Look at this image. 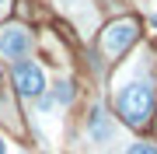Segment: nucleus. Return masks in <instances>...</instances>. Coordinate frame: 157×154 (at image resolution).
<instances>
[{"instance_id":"obj_8","label":"nucleus","mask_w":157,"mask_h":154,"mask_svg":"<svg viewBox=\"0 0 157 154\" xmlns=\"http://www.w3.org/2000/svg\"><path fill=\"white\" fill-rule=\"evenodd\" d=\"M0 154H7V147H4V140H0Z\"/></svg>"},{"instance_id":"obj_1","label":"nucleus","mask_w":157,"mask_h":154,"mask_svg":"<svg viewBox=\"0 0 157 154\" xmlns=\"http://www.w3.org/2000/svg\"><path fill=\"white\" fill-rule=\"evenodd\" d=\"M154 105H157V98H154L150 81H140V77L126 81V84L119 88V95H115V112H119V119H122L126 126H143V123H150Z\"/></svg>"},{"instance_id":"obj_7","label":"nucleus","mask_w":157,"mask_h":154,"mask_svg":"<svg viewBox=\"0 0 157 154\" xmlns=\"http://www.w3.org/2000/svg\"><path fill=\"white\" fill-rule=\"evenodd\" d=\"M129 154H157V147H154V144H133V147H129Z\"/></svg>"},{"instance_id":"obj_3","label":"nucleus","mask_w":157,"mask_h":154,"mask_svg":"<svg viewBox=\"0 0 157 154\" xmlns=\"http://www.w3.org/2000/svg\"><path fill=\"white\" fill-rule=\"evenodd\" d=\"M14 88L21 98H42L45 95V70L32 60H17L14 63Z\"/></svg>"},{"instance_id":"obj_9","label":"nucleus","mask_w":157,"mask_h":154,"mask_svg":"<svg viewBox=\"0 0 157 154\" xmlns=\"http://www.w3.org/2000/svg\"><path fill=\"white\" fill-rule=\"evenodd\" d=\"M0 7H7V0H0Z\"/></svg>"},{"instance_id":"obj_2","label":"nucleus","mask_w":157,"mask_h":154,"mask_svg":"<svg viewBox=\"0 0 157 154\" xmlns=\"http://www.w3.org/2000/svg\"><path fill=\"white\" fill-rule=\"evenodd\" d=\"M136 35H140V25L133 21V18H122V21H112L105 32H101V49L108 53V56H122V53L136 42Z\"/></svg>"},{"instance_id":"obj_5","label":"nucleus","mask_w":157,"mask_h":154,"mask_svg":"<svg viewBox=\"0 0 157 154\" xmlns=\"http://www.w3.org/2000/svg\"><path fill=\"white\" fill-rule=\"evenodd\" d=\"M112 123H108V116H105V109H94V112L87 116V140H94V144H105V140H112Z\"/></svg>"},{"instance_id":"obj_4","label":"nucleus","mask_w":157,"mask_h":154,"mask_svg":"<svg viewBox=\"0 0 157 154\" xmlns=\"http://www.w3.org/2000/svg\"><path fill=\"white\" fill-rule=\"evenodd\" d=\"M32 49V35L28 28H21V25H4L0 28V56L4 60H25Z\"/></svg>"},{"instance_id":"obj_6","label":"nucleus","mask_w":157,"mask_h":154,"mask_svg":"<svg viewBox=\"0 0 157 154\" xmlns=\"http://www.w3.org/2000/svg\"><path fill=\"white\" fill-rule=\"evenodd\" d=\"M70 98H73V84H70V81L56 84V91H52V105H67Z\"/></svg>"}]
</instances>
